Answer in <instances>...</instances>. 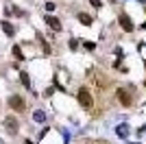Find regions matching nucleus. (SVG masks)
Wrapping results in <instances>:
<instances>
[{
	"instance_id": "obj_5",
	"label": "nucleus",
	"mask_w": 146,
	"mask_h": 144,
	"mask_svg": "<svg viewBox=\"0 0 146 144\" xmlns=\"http://www.w3.org/2000/svg\"><path fill=\"white\" fill-rule=\"evenodd\" d=\"M46 24H48L52 31H61V22H59V18H55V15H46Z\"/></svg>"
},
{
	"instance_id": "obj_9",
	"label": "nucleus",
	"mask_w": 146,
	"mask_h": 144,
	"mask_svg": "<svg viewBox=\"0 0 146 144\" xmlns=\"http://www.w3.org/2000/svg\"><path fill=\"white\" fill-rule=\"evenodd\" d=\"M33 118H35V122H46V114H44L42 109H37L35 114H33Z\"/></svg>"
},
{
	"instance_id": "obj_10",
	"label": "nucleus",
	"mask_w": 146,
	"mask_h": 144,
	"mask_svg": "<svg viewBox=\"0 0 146 144\" xmlns=\"http://www.w3.org/2000/svg\"><path fill=\"white\" fill-rule=\"evenodd\" d=\"M13 57H15L18 61L24 59V53H22V48H20V46H13Z\"/></svg>"
},
{
	"instance_id": "obj_11",
	"label": "nucleus",
	"mask_w": 146,
	"mask_h": 144,
	"mask_svg": "<svg viewBox=\"0 0 146 144\" xmlns=\"http://www.w3.org/2000/svg\"><path fill=\"white\" fill-rule=\"evenodd\" d=\"M76 18H79V22H83V24H92V18L87 15V13H79Z\"/></svg>"
},
{
	"instance_id": "obj_2",
	"label": "nucleus",
	"mask_w": 146,
	"mask_h": 144,
	"mask_svg": "<svg viewBox=\"0 0 146 144\" xmlns=\"http://www.w3.org/2000/svg\"><path fill=\"white\" fill-rule=\"evenodd\" d=\"M9 107L13 109V111H24L26 109V103H24V98H22V96H11V98H9Z\"/></svg>"
},
{
	"instance_id": "obj_12",
	"label": "nucleus",
	"mask_w": 146,
	"mask_h": 144,
	"mask_svg": "<svg viewBox=\"0 0 146 144\" xmlns=\"http://www.w3.org/2000/svg\"><path fill=\"white\" fill-rule=\"evenodd\" d=\"M118 135H120V138H127V125L118 127Z\"/></svg>"
},
{
	"instance_id": "obj_17",
	"label": "nucleus",
	"mask_w": 146,
	"mask_h": 144,
	"mask_svg": "<svg viewBox=\"0 0 146 144\" xmlns=\"http://www.w3.org/2000/svg\"><path fill=\"white\" fill-rule=\"evenodd\" d=\"M24 144H33V142H31V140H26V142H24Z\"/></svg>"
},
{
	"instance_id": "obj_4",
	"label": "nucleus",
	"mask_w": 146,
	"mask_h": 144,
	"mask_svg": "<svg viewBox=\"0 0 146 144\" xmlns=\"http://www.w3.org/2000/svg\"><path fill=\"white\" fill-rule=\"evenodd\" d=\"M5 127H7V131L11 133V135H15L18 129H20V122L13 118V116H9V118H5Z\"/></svg>"
},
{
	"instance_id": "obj_6",
	"label": "nucleus",
	"mask_w": 146,
	"mask_h": 144,
	"mask_svg": "<svg viewBox=\"0 0 146 144\" xmlns=\"http://www.w3.org/2000/svg\"><path fill=\"white\" fill-rule=\"evenodd\" d=\"M118 98H120V103L124 105V107L131 105V94H129L127 90H118Z\"/></svg>"
},
{
	"instance_id": "obj_16",
	"label": "nucleus",
	"mask_w": 146,
	"mask_h": 144,
	"mask_svg": "<svg viewBox=\"0 0 146 144\" xmlns=\"http://www.w3.org/2000/svg\"><path fill=\"white\" fill-rule=\"evenodd\" d=\"M144 131H146V125H144V127H142V129H140V131H137V133H144Z\"/></svg>"
},
{
	"instance_id": "obj_7",
	"label": "nucleus",
	"mask_w": 146,
	"mask_h": 144,
	"mask_svg": "<svg viewBox=\"0 0 146 144\" xmlns=\"http://www.w3.org/2000/svg\"><path fill=\"white\" fill-rule=\"evenodd\" d=\"M2 31H5V35H9V37L15 35V29H13L11 22H2Z\"/></svg>"
},
{
	"instance_id": "obj_15",
	"label": "nucleus",
	"mask_w": 146,
	"mask_h": 144,
	"mask_svg": "<svg viewBox=\"0 0 146 144\" xmlns=\"http://www.w3.org/2000/svg\"><path fill=\"white\" fill-rule=\"evenodd\" d=\"M90 2H92V7H96V9L100 7V0H90Z\"/></svg>"
},
{
	"instance_id": "obj_3",
	"label": "nucleus",
	"mask_w": 146,
	"mask_h": 144,
	"mask_svg": "<svg viewBox=\"0 0 146 144\" xmlns=\"http://www.w3.org/2000/svg\"><path fill=\"white\" fill-rule=\"evenodd\" d=\"M118 22H120L122 31H127V33L135 31V24H133V20L129 18V13H120V18H118Z\"/></svg>"
},
{
	"instance_id": "obj_13",
	"label": "nucleus",
	"mask_w": 146,
	"mask_h": 144,
	"mask_svg": "<svg viewBox=\"0 0 146 144\" xmlns=\"http://www.w3.org/2000/svg\"><path fill=\"white\" fill-rule=\"evenodd\" d=\"M83 48H85V50H90V53H92V50L96 48V44H94V42H83Z\"/></svg>"
},
{
	"instance_id": "obj_1",
	"label": "nucleus",
	"mask_w": 146,
	"mask_h": 144,
	"mask_svg": "<svg viewBox=\"0 0 146 144\" xmlns=\"http://www.w3.org/2000/svg\"><path fill=\"white\" fill-rule=\"evenodd\" d=\"M76 98H79V105H81V107H85V109H90L92 105H94L92 94H90V90H87V87H81L79 94H76Z\"/></svg>"
},
{
	"instance_id": "obj_8",
	"label": "nucleus",
	"mask_w": 146,
	"mask_h": 144,
	"mask_svg": "<svg viewBox=\"0 0 146 144\" xmlns=\"http://www.w3.org/2000/svg\"><path fill=\"white\" fill-rule=\"evenodd\" d=\"M20 81H22L24 87H29V90H31V77H29V72H20Z\"/></svg>"
},
{
	"instance_id": "obj_14",
	"label": "nucleus",
	"mask_w": 146,
	"mask_h": 144,
	"mask_svg": "<svg viewBox=\"0 0 146 144\" xmlns=\"http://www.w3.org/2000/svg\"><path fill=\"white\" fill-rule=\"evenodd\" d=\"M46 11H55V5H52V2H46Z\"/></svg>"
}]
</instances>
